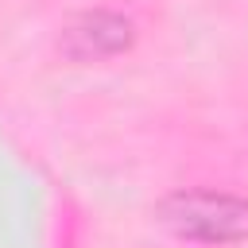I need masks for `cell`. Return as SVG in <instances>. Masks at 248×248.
<instances>
[{"mask_svg": "<svg viewBox=\"0 0 248 248\" xmlns=\"http://www.w3.org/2000/svg\"><path fill=\"white\" fill-rule=\"evenodd\" d=\"M159 221L198 244H232L248 236V202L217 190H174L159 202Z\"/></svg>", "mask_w": 248, "mask_h": 248, "instance_id": "6da1fadb", "label": "cell"}, {"mask_svg": "<svg viewBox=\"0 0 248 248\" xmlns=\"http://www.w3.org/2000/svg\"><path fill=\"white\" fill-rule=\"evenodd\" d=\"M128 43H132V19H124V16H116V12H105V8L78 16V19L66 27V35H62V50H66L70 58H78V62L112 58V54H120Z\"/></svg>", "mask_w": 248, "mask_h": 248, "instance_id": "7a4b0ae2", "label": "cell"}]
</instances>
